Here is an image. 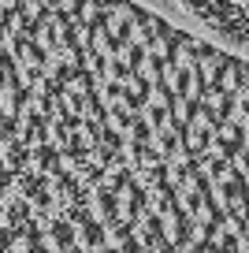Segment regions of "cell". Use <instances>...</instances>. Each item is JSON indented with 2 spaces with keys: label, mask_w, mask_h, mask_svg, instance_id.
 I'll return each instance as SVG.
<instances>
[{
  "label": "cell",
  "mask_w": 249,
  "mask_h": 253,
  "mask_svg": "<svg viewBox=\"0 0 249 253\" xmlns=\"http://www.w3.org/2000/svg\"><path fill=\"white\" fill-rule=\"evenodd\" d=\"M0 253H249V56L145 0H0Z\"/></svg>",
  "instance_id": "cell-1"
}]
</instances>
